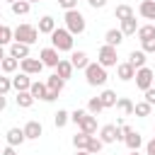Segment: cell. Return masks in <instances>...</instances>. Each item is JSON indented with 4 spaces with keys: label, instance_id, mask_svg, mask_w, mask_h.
<instances>
[{
    "label": "cell",
    "instance_id": "obj_1",
    "mask_svg": "<svg viewBox=\"0 0 155 155\" xmlns=\"http://www.w3.org/2000/svg\"><path fill=\"white\" fill-rule=\"evenodd\" d=\"M51 46L58 53H70V51H75V36L65 27H56L51 34Z\"/></svg>",
    "mask_w": 155,
    "mask_h": 155
},
{
    "label": "cell",
    "instance_id": "obj_2",
    "mask_svg": "<svg viewBox=\"0 0 155 155\" xmlns=\"http://www.w3.org/2000/svg\"><path fill=\"white\" fill-rule=\"evenodd\" d=\"M82 73H85V82H87L90 87H104L107 80H109L107 68H102L97 61H94V63H87V68H85Z\"/></svg>",
    "mask_w": 155,
    "mask_h": 155
},
{
    "label": "cell",
    "instance_id": "obj_3",
    "mask_svg": "<svg viewBox=\"0 0 155 155\" xmlns=\"http://www.w3.org/2000/svg\"><path fill=\"white\" fill-rule=\"evenodd\" d=\"M36 39H39V29L34 27V24H17L15 29H12V41H17V44H27V46H31V44H36Z\"/></svg>",
    "mask_w": 155,
    "mask_h": 155
},
{
    "label": "cell",
    "instance_id": "obj_4",
    "mask_svg": "<svg viewBox=\"0 0 155 155\" xmlns=\"http://www.w3.org/2000/svg\"><path fill=\"white\" fill-rule=\"evenodd\" d=\"M63 22H65V29H68L73 36H78V34H82V31L87 29L85 15H82L80 10H68V12L63 15Z\"/></svg>",
    "mask_w": 155,
    "mask_h": 155
},
{
    "label": "cell",
    "instance_id": "obj_5",
    "mask_svg": "<svg viewBox=\"0 0 155 155\" xmlns=\"http://www.w3.org/2000/svg\"><path fill=\"white\" fill-rule=\"evenodd\" d=\"M97 63L102 65V68H116V63H119V53H116V48L114 46H99V51H97Z\"/></svg>",
    "mask_w": 155,
    "mask_h": 155
},
{
    "label": "cell",
    "instance_id": "obj_6",
    "mask_svg": "<svg viewBox=\"0 0 155 155\" xmlns=\"http://www.w3.org/2000/svg\"><path fill=\"white\" fill-rule=\"evenodd\" d=\"M133 80H136V87H138L140 92H145V90H150V87H153V82H155V70H153V68H148V65H143V68H138V70H136Z\"/></svg>",
    "mask_w": 155,
    "mask_h": 155
},
{
    "label": "cell",
    "instance_id": "obj_7",
    "mask_svg": "<svg viewBox=\"0 0 155 155\" xmlns=\"http://www.w3.org/2000/svg\"><path fill=\"white\" fill-rule=\"evenodd\" d=\"M99 140H102L104 145H111V143H119V140H124L121 126H116V124H104V126L99 128Z\"/></svg>",
    "mask_w": 155,
    "mask_h": 155
},
{
    "label": "cell",
    "instance_id": "obj_8",
    "mask_svg": "<svg viewBox=\"0 0 155 155\" xmlns=\"http://www.w3.org/2000/svg\"><path fill=\"white\" fill-rule=\"evenodd\" d=\"M121 133H124V143H126V148H128V150H138V148L143 145V136H140L133 126L124 124V126H121Z\"/></svg>",
    "mask_w": 155,
    "mask_h": 155
},
{
    "label": "cell",
    "instance_id": "obj_9",
    "mask_svg": "<svg viewBox=\"0 0 155 155\" xmlns=\"http://www.w3.org/2000/svg\"><path fill=\"white\" fill-rule=\"evenodd\" d=\"M39 61L44 63V68H53V70H56V65H58V61H61V53H58L53 46H46V48L39 51Z\"/></svg>",
    "mask_w": 155,
    "mask_h": 155
},
{
    "label": "cell",
    "instance_id": "obj_10",
    "mask_svg": "<svg viewBox=\"0 0 155 155\" xmlns=\"http://www.w3.org/2000/svg\"><path fill=\"white\" fill-rule=\"evenodd\" d=\"M19 70H22V73H27V75L31 78V75H39V73L44 70V63H41L39 58H31V56H29V58L19 61Z\"/></svg>",
    "mask_w": 155,
    "mask_h": 155
},
{
    "label": "cell",
    "instance_id": "obj_11",
    "mask_svg": "<svg viewBox=\"0 0 155 155\" xmlns=\"http://www.w3.org/2000/svg\"><path fill=\"white\" fill-rule=\"evenodd\" d=\"M22 131H24V138H27V140H39V136L44 133V126H41V121L29 119V121L22 126Z\"/></svg>",
    "mask_w": 155,
    "mask_h": 155
},
{
    "label": "cell",
    "instance_id": "obj_12",
    "mask_svg": "<svg viewBox=\"0 0 155 155\" xmlns=\"http://www.w3.org/2000/svg\"><path fill=\"white\" fill-rule=\"evenodd\" d=\"M5 140H7V145H12V148H19L27 138H24V131L19 128V126H12V128H7V133H5Z\"/></svg>",
    "mask_w": 155,
    "mask_h": 155
},
{
    "label": "cell",
    "instance_id": "obj_13",
    "mask_svg": "<svg viewBox=\"0 0 155 155\" xmlns=\"http://www.w3.org/2000/svg\"><path fill=\"white\" fill-rule=\"evenodd\" d=\"M78 128H80L82 133L94 136V133H97V116H92V114H87V111H85V116L78 121Z\"/></svg>",
    "mask_w": 155,
    "mask_h": 155
},
{
    "label": "cell",
    "instance_id": "obj_14",
    "mask_svg": "<svg viewBox=\"0 0 155 155\" xmlns=\"http://www.w3.org/2000/svg\"><path fill=\"white\" fill-rule=\"evenodd\" d=\"M133 75H136V68H133L128 61H124V63H116V78H119L121 82H128V80H133Z\"/></svg>",
    "mask_w": 155,
    "mask_h": 155
},
{
    "label": "cell",
    "instance_id": "obj_15",
    "mask_svg": "<svg viewBox=\"0 0 155 155\" xmlns=\"http://www.w3.org/2000/svg\"><path fill=\"white\" fill-rule=\"evenodd\" d=\"M124 34H121V29H107L104 31V44L107 46H114V48H119L121 44H124Z\"/></svg>",
    "mask_w": 155,
    "mask_h": 155
},
{
    "label": "cell",
    "instance_id": "obj_16",
    "mask_svg": "<svg viewBox=\"0 0 155 155\" xmlns=\"http://www.w3.org/2000/svg\"><path fill=\"white\" fill-rule=\"evenodd\" d=\"M7 56H12V58H17V61H24V58H29V46L12 41L10 48H7Z\"/></svg>",
    "mask_w": 155,
    "mask_h": 155
},
{
    "label": "cell",
    "instance_id": "obj_17",
    "mask_svg": "<svg viewBox=\"0 0 155 155\" xmlns=\"http://www.w3.org/2000/svg\"><path fill=\"white\" fill-rule=\"evenodd\" d=\"M73 73H75V68L70 65V61H68V58H61V61H58V65H56V75H58L61 80H65V82H68V80L73 78Z\"/></svg>",
    "mask_w": 155,
    "mask_h": 155
},
{
    "label": "cell",
    "instance_id": "obj_18",
    "mask_svg": "<svg viewBox=\"0 0 155 155\" xmlns=\"http://www.w3.org/2000/svg\"><path fill=\"white\" fill-rule=\"evenodd\" d=\"M31 87V78L27 75V73H17L15 78H12V90L15 92H27Z\"/></svg>",
    "mask_w": 155,
    "mask_h": 155
},
{
    "label": "cell",
    "instance_id": "obj_19",
    "mask_svg": "<svg viewBox=\"0 0 155 155\" xmlns=\"http://www.w3.org/2000/svg\"><path fill=\"white\" fill-rule=\"evenodd\" d=\"M87 63H90V58H87L85 51H70V65H73L75 70H85Z\"/></svg>",
    "mask_w": 155,
    "mask_h": 155
},
{
    "label": "cell",
    "instance_id": "obj_20",
    "mask_svg": "<svg viewBox=\"0 0 155 155\" xmlns=\"http://www.w3.org/2000/svg\"><path fill=\"white\" fill-rule=\"evenodd\" d=\"M58 24H56V19L51 17V15H44L41 19H39V24H36V29H39V34H53V29H56Z\"/></svg>",
    "mask_w": 155,
    "mask_h": 155
},
{
    "label": "cell",
    "instance_id": "obj_21",
    "mask_svg": "<svg viewBox=\"0 0 155 155\" xmlns=\"http://www.w3.org/2000/svg\"><path fill=\"white\" fill-rule=\"evenodd\" d=\"M138 15H140L143 19H153V22H155V0H140Z\"/></svg>",
    "mask_w": 155,
    "mask_h": 155
},
{
    "label": "cell",
    "instance_id": "obj_22",
    "mask_svg": "<svg viewBox=\"0 0 155 155\" xmlns=\"http://www.w3.org/2000/svg\"><path fill=\"white\" fill-rule=\"evenodd\" d=\"M17 68H19V61L12 58V56H5L0 61V73L2 75H12V73H17Z\"/></svg>",
    "mask_w": 155,
    "mask_h": 155
},
{
    "label": "cell",
    "instance_id": "obj_23",
    "mask_svg": "<svg viewBox=\"0 0 155 155\" xmlns=\"http://www.w3.org/2000/svg\"><path fill=\"white\" fill-rule=\"evenodd\" d=\"M46 82H39V80H31V87H29V94L34 97V102L36 99H41V102H46Z\"/></svg>",
    "mask_w": 155,
    "mask_h": 155
},
{
    "label": "cell",
    "instance_id": "obj_24",
    "mask_svg": "<svg viewBox=\"0 0 155 155\" xmlns=\"http://www.w3.org/2000/svg\"><path fill=\"white\" fill-rule=\"evenodd\" d=\"M97 97H99V102H102L104 109H114L116 107V99H119L114 90H102V94H97Z\"/></svg>",
    "mask_w": 155,
    "mask_h": 155
},
{
    "label": "cell",
    "instance_id": "obj_25",
    "mask_svg": "<svg viewBox=\"0 0 155 155\" xmlns=\"http://www.w3.org/2000/svg\"><path fill=\"white\" fill-rule=\"evenodd\" d=\"M138 27H140V24L136 22V15H133V17H128V19H124L119 29H121V34H124V36H133V34L138 31Z\"/></svg>",
    "mask_w": 155,
    "mask_h": 155
},
{
    "label": "cell",
    "instance_id": "obj_26",
    "mask_svg": "<svg viewBox=\"0 0 155 155\" xmlns=\"http://www.w3.org/2000/svg\"><path fill=\"white\" fill-rule=\"evenodd\" d=\"M128 63H131V65H133V68L138 70V68H143V65L148 63V56H145V53H143L140 48H138V51L133 48V51L128 53Z\"/></svg>",
    "mask_w": 155,
    "mask_h": 155
},
{
    "label": "cell",
    "instance_id": "obj_27",
    "mask_svg": "<svg viewBox=\"0 0 155 155\" xmlns=\"http://www.w3.org/2000/svg\"><path fill=\"white\" fill-rule=\"evenodd\" d=\"M63 87H65V80H61V78H58L56 73L46 78V90H51V92L61 94V92H63Z\"/></svg>",
    "mask_w": 155,
    "mask_h": 155
},
{
    "label": "cell",
    "instance_id": "obj_28",
    "mask_svg": "<svg viewBox=\"0 0 155 155\" xmlns=\"http://www.w3.org/2000/svg\"><path fill=\"white\" fill-rule=\"evenodd\" d=\"M10 10H12V15H17V17H24V15H29L31 5H29L27 0H17V2H12V5H10Z\"/></svg>",
    "mask_w": 155,
    "mask_h": 155
},
{
    "label": "cell",
    "instance_id": "obj_29",
    "mask_svg": "<svg viewBox=\"0 0 155 155\" xmlns=\"http://www.w3.org/2000/svg\"><path fill=\"white\" fill-rule=\"evenodd\" d=\"M87 143H90V133L78 131V133L73 136V148H75V150H87Z\"/></svg>",
    "mask_w": 155,
    "mask_h": 155
},
{
    "label": "cell",
    "instance_id": "obj_30",
    "mask_svg": "<svg viewBox=\"0 0 155 155\" xmlns=\"http://www.w3.org/2000/svg\"><path fill=\"white\" fill-rule=\"evenodd\" d=\"M15 102H17V107H19V109H29V107L34 104V97H31V94H29V90H27V92H17Z\"/></svg>",
    "mask_w": 155,
    "mask_h": 155
},
{
    "label": "cell",
    "instance_id": "obj_31",
    "mask_svg": "<svg viewBox=\"0 0 155 155\" xmlns=\"http://www.w3.org/2000/svg\"><path fill=\"white\" fill-rule=\"evenodd\" d=\"M85 111H87V114H92V116L102 114V111H104V107H102L99 97H90V99H87V107H85Z\"/></svg>",
    "mask_w": 155,
    "mask_h": 155
},
{
    "label": "cell",
    "instance_id": "obj_32",
    "mask_svg": "<svg viewBox=\"0 0 155 155\" xmlns=\"http://www.w3.org/2000/svg\"><path fill=\"white\" fill-rule=\"evenodd\" d=\"M150 111H153V107L143 99V102H136L133 104V114L138 116V119H145V116H150Z\"/></svg>",
    "mask_w": 155,
    "mask_h": 155
},
{
    "label": "cell",
    "instance_id": "obj_33",
    "mask_svg": "<svg viewBox=\"0 0 155 155\" xmlns=\"http://www.w3.org/2000/svg\"><path fill=\"white\" fill-rule=\"evenodd\" d=\"M114 17H116L119 22H124V19L133 17V7H131V5H116V10H114Z\"/></svg>",
    "mask_w": 155,
    "mask_h": 155
},
{
    "label": "cell",
    "instance_id": "obj_34",
    "mask_svg": "<svg viewBox=\"0 0 155 155\" xmlns=\"http://www.w3.org/2000/svg\"><path fill=\"white\" fill-rule=\"evenodd\" d=\"M116 109H119L121 114L131 116V114H133V102H131L128 97H119V99H116Z\"/></svg>",
    "mask_w": 155,
    "mask_h": 155
},
{
    "label": "cell",
    "instance_id": "obj_35",
    "mask_svg": "<svg viewBox=\"0 0 155 155\" xmlns=\"http://www.w3.org/2000/svg\"><path fill=\"white\" fill-rule=\"evenodd\" d=\"M136 36H138L140 41L153 39V36H155V27H153V22H150V24H140V27H138V31H136Z\"/></svg>",
    "mask_w": 155,
    "mask_h": 155
},
{
    "label": "cell",
    "instance_id": "obj_36",
    "mask_svg": "<svg viewBox=\"0 0 155 155\" xmlns=\"http://www.w3.org/2000/svg\"><path fill=\"white\" fill-rule=\"evenodd\" d=\"M68 121H70V111H65V109H58V111L53 114V124H56V128H63Z\"/></svg>",
    "mask_w": 155,
    "mask_h": 155
},
{
    "label": "cell",
    "instance_id": "obj_37",
    "mask_svg": "<svg viewBox=\"0 0 155 155\" xmlns=\"http://www.w3.org/2000/svg\"><path fill=\"white\" fill-rule=\"evenodd\" d=\"M102 148H104V143H102L97 136H90V143H87V153H90V155H99V153H102Z\"/></svg>",
    "mask_w": 155,
    "mask_h": 155
},
{
    "label": "cell",
    "instance_id": "obj_38",
    "mask_svg": "<svg viewBox=\"0 0 155 155\" xmlns=\"http://www.w3.org/2000/svg\"><path fill=\"white\" fill-rule=\"evenodd\" d=\"M12 44V29L7 24H0V46H7Z\"/></svg>",
    "mask_w": 155,
    "mask_h": 155
},
{
    "label": "cell",
    "instance_id": "obj_39",
    "mask_svg": "<svg viewBox=\"0 0 155 155\" xmlns=\"http://www.w3.org/2000/svg\"><path fill=\"white\" fill-rule=\"evenodd\" d=\"M10 90H12V78H7V75L0 73V94H7Z\"/></svg>",
    "mask_w": 155,
    "mask_h": 155
},
{
    "label": "cell",
    "instance_id": "obj_40",
    "mask_svg": "<svg viewBox=\"0 0 155 155\" xmlns=\"http://www.w3.org/2000/svg\"><path fill=\"white\" fill-rule=\"evenodd\" d=\"M140 51L148 56V53H155V36L153 39H145V41H140Z\"/></svg>",
    "mask_w": 155,
    "mask_h": 155
},
{
    "label": "cell",
    "instance_id": "obj_41",
    "mask_svg": "<svg viewBox=\"0 0 155 155\" xmlns=\"http://www.w3.org/2000/svg\"><path fill=\"white\" fill-rule=\"evenodd\" d=\"M58 5L68 12V10H78V0H58Z\"/></svg>",
    "mask_w": 155,
    "mask_h": 155
},
{
    "label": "cell",
    "instance_id": "obj_42",
    "mask_svg": "<svg viewBox=\"0 0 155 155\" xmlns=\"http://www.w3.org/2000/svg\"><path fill=\"white\" fill-rule=\"evenodd\" d=\"M143 94H145V97H143V99H145V102H148V104H150V107H155V87H150V90H145V92H143Z\"/></svg>",
    "mask_w": 155,
    "mask_h": 155
},
{
    "label": "cell",
    "instance_id": "obj_43",
    "mask_svg": "<svg viewBox=\"0 0 155 155\" xmlns=\"http://www.w3.org/2000/svg\"><path fill=\"white\" fill-rule=\"evenodd\" d=\"M82 116H85V109H75V111H70V121H73L75 126H78V121H80Z\"/></svg>",
    "mask_w": 155,
    "mask_h": 155
},
{
    "label": "cell",
    "instance_id": "obj_44",
    "mask_svg": "<svg viewBox=\"0 0 155 155\" xmlns=\"http://www.w3.org/2000/svg\"><path fill=\"white\" fill-rule=\"evenodd\" d=\"M87 2H90L92 10H102V7H107V0H87Z\"/></svg>",
    "mask_w": 155,
    "mask_h": 155
},
{
    "label": "cell",
    "instance_id": "obj_45",
    "mask_svg": "<svg viewBox=\"0 0 155 155\" xmlns=\"http://www.w3.org/2000/svg\"><path fill=\"white\" fill-rule=\"evenodd\" d=\"M145 155H155V136L145 143Z\"/></svg>",
    "mask_w": 155,
    "mask_h": 155
},
{
    "label": "cell",
    "instance_id": "obj_46",
    "mask_svg": "<svg viewBox=\"0 0 155 155\" xmlns=\"http://www.w3.org/2000/svg\"><path fill=\"white\" fill-rule=\"evenodd\" d=\"M0 155H19V150H17V148H12V145H5V148L0 150Z\"/></svg>",
    "mask_w": 155,
    "mask_h": 155
},
{
    "label": "cell",
    "instance_id": "obj_47",
    "mask_svg": "<svg viewBox=\"0 0 155 155\" xmlns=\"http://www.w3.org/2000/svg\"><path fill=\"white\" fill-rule=\"evenodd\" d=\"M56 99H58V94H56V92H51V90H48V92H46V102H56Z\"/></svg>",
    "mask_w": 155,
    "mask_h": 155
},
{
    "label": "cell",
    "instance_id": "obj_48",
    "mask_svg": "<svg viewBox=\"0 0 155 155\" xmlns=\"http://www.w3.org/2000/svg\"><path fill=\"white\" fill-rule=\"evenodd\" d=\"M5 109H7V97L0 94V111H5Z\"/></svg>",
    "mask_w": 155,
    "mask_h": 155
},
{
    "label": "cell",
    "instance_id": "obj_49",
    "mask_svg": "<svg viewBox=\"0 0 155 155\" xmlns=\"http://www.w3.org/2000/svg\"><path fill=\"white\" fill-rule=\"evenodd\" d=\"M5 56H7V51H5V46H0V61H2Z\"/></svg>",
    "mask_w": 155,
    "mask_h": 155
},
{
    "label": "cell",
    "instance_id": "obj_50",
    "mask_svg": "<svg viewBox=\"0 0 155 155\" xmlns=\"http://www.w3.org/2000/svg\"><path fill=\"white\" fill-rule=\"evenodd\" d=\"M75 155H90L87 150H75Z\"/></svg>",
    "mask_w": 155,
    "mask_h": 155
},
{
    "label": "cell",
    "instance_id": "obj_51",
    "mask_svg": "<svg viewBox=\"0 0 155 155\" xmlns=\"http://www.w3.org/2000/svg\"><path fill=\"white\" fill-rule=\"evenodd\" d=\"M128 155H140V153H138V150H131V153H128Z\"/></svg>",
    "mask_w": 155,
    "mask_h": 155
},
{
    "label": "cell",
    "instance_id": "obj_52",
    "mask_svg": "<svg viewBox=\"0 0 155 155\" xmlns=\"http://www.w3.org/2000/svg\"><path fill=\"white\" fill-rule=\"evenodd\" d=\"M27 2H29V5H31V2H39V0H27Z\"/></svg>",
    "mask_w": 155,
    "mask_h": 155
},
{
    "label": "cell",
    "instance_id": "obj_53",
    "mask_svg": "<svg viewBox=\"0 0 155 155\" xmlns=\"http://www.w3.org/2000/svg\"><path fill=\"white\" fill-rule=\"evenodd\" d=\"M5 2H10V5H12V2H17V0H5Z\"/></svg>",
    "mask_w": 155,
    "mask_h": 155
},
{
    "label": "cell",
    "instance_id": "obj_54",
    "mask_svg": "<svg viewBox=\"0 0 155 155\" xmlns=\"http://www.w3.org/2000/svg\"><path fill=\"white\" fill-rule=\"evenodd\" d=\"M153 27H155V22H153Z\"/></svg>",
    "mask_w": 155,
    "mask_h": 155
},
{
    "label": "cell",
    "instance_id": "obj_55",
    "mask_svg": "<svg viewBox=\"0 0 155 155\" xmlns=\"http://www.w3.org/2000/svg\"><path fill=\"white\" fill-rule=\"evenodd\" d=\"M153 131H155V126H153Z\"/></svg>",
    "mask_w": 155,
    "mask_h": 155
}]
</instances>
